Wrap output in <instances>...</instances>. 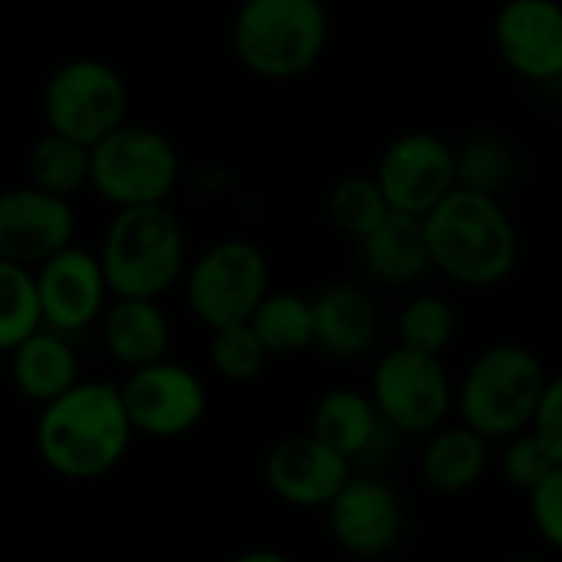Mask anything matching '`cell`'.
Returning a JSON list of instances; mask_svg holds the SVG:
<instances>
[{
  "label": "cell",
  "mask_w": 562,
  "mask_h": 562,
  "mask_svg": "<svg viewBox=\"0 0 562 562\" xmlns=\"http://www.w3.org/2000/svg\"><path fill=\"white\" fill-rule=\"evenodd\" d=\"M135 428L122 392L102 382H76L53 398L36 425V451L49 471L69 481L109 474L128 451Z\"/></svg>",
  "instance_id": "obj_1"
},
{
  "label": "cell",
  "mask_w": 562,
  "mask_h": 562,
  "mask_svg": "<svg viewBox=\"0 0 562 562\" xmlns=\"http://www.w3.org/2000/svg\"><path fill=\"white\" fill-rule=\"evenodd\" d=\"M431 267L464 286H494L517 267V227L497 194L451 188L428 214Z\"/></svg>",
  "instance_id": "obj_2"
},
{
  "label": "cell",
  "mask_w": 562,
  "mask_h": 562,
  "mask_svg": "<svg viewBox=\"0 0 562 562\" xmlns=\"http://www.w3.org/2000/svg\"><path fill=\"white\" fill-rule=\"evenodd\" d=\"M99 260L115 296L155 300L181 277L184 231L165 201L119 207Z\"/></svg>",
  "instance_id": "obj_3"
},
{
  "label": "cell",
  "mask_w": 562,
  "mask_h": 562,
  "mask_svg": "<svg viewBox=\"0 0 562 562\" xmlns=\"http://www.w3.org/2000/svg\"><path fill=\"white\" fill-rule=\"evenodd\" d=\"M547 382L550 379L530 349L514 342L491 346L474 359L461 382V418L487 441L514 438L533 428Z\"/></svg>",
  "instance_id": "obj_4"
},
{
  "label": "cell",
  "mask_w": 562,
  "mask_h": 562,
  "mask_svg": "<svg viewBox=\"0 0 562 562\" xmlns=\"http://www.w3.org/2000/svg\"><path fill=\"white\" fill-rule=\"evenodd\" d=\"M329 16L319 0H244L234 20L240 63L263 79H293L326 49Z\"/></svg>",
  "instance_id": "obj_5"
},
{
  "label": "cell",
  "mask_w": 562,
  "mask_h": 562,
  "mask_svg": "<svg viewBox=\"0 0 562 562\" xmlns=\"http://www.w3.org/2000/svg\"><path fill=\"white\" fill-rule=\"evenodd\" d=\"M178 181L175 145L145 125H119L92 145L89 184L99 198L132 207L161 204Z\"/></svg>",
  "instance_id": "obj_6"
},
{
  "label": "cell",
  "mask_w": 562,
  "mask_h": 562,
  "mask_svg": "<svg viewBox=\"0 0 562 562\" xmlns=\"http://www.w3.org/2000/svg\"><path fill=\"white\" fill-rule=\"evenodd\" d=\"M43 112L53 132L95 145L125 122L128 89L102 59H72L59 66L43 92Z\"/></svg>",
  "instance_id": "obj_7"
},
{
  "label": "cell",
  "mask_w": 562,
  "mask_h": 562,
  "mask_svg": "<svg viewBox=\"0 0 562 562\" xmlns=\"http://www.w3.org/2000/svg\"><path fill=\"white\" fill-rule=\"evenodd\" d=\"M267 293H270L267 257L247 240L214 244L188 277V303L194 316L211 329L247 323Z\"/></svg>",
  "instance_id": "obj_8"
},
{
  "label": "cell",
  "mask_w": 562,
  "mask_h": 562,
  "mask_svg": "<svg viewBox=\"0 0 562 562\" xmlns=\"http://www.w3.org/2000/svg\"><path fill=\"white\" fill-rule=\"evenodd\" d=\"M372 402L389 428L428 435L451 408V379L438 356L398 346L375 366Z\"/></svg>",
  "instance_id": "obj_9"
},
{
  "label": "cell",
  "mask_w": 562,
  "mask_h": 562,
  "mask_svg": "<svg viewBox=\"0 0 562 562\" xmlns=\"http://www.w3.org/2000/svg\"><path fill=\"white\" fill-rule=\"evenodd\" d=\"M119 392L132 428L148 438H181L207 412L201 379L165 359L132 369L128 382Z\"/></svg>",
  "instance_id": "obj_10"
},
{
  "label": "cell",
  "mask_w": 562,
  "mask_h": 562,
  "mask_svg": "<svg viewBox=\"0 0 562 562\" xmlns=\"http://www.w3.org/2000/svg\"><path fill=\"white\" fill-rule=\"evenodd\" d=\"M375 178L392 211L425 217L451 188H458V151L431 132H408L385 148Z\"/></svg>",
  "instance_id": "obj_11"
},
{
  "label": "cell",
  "mask_w": 562,
  "mask_h": 562,
  "mask_svg": "<svg viewBox=\"0 0 562 562\" xmlns=\"http://www.w3.org/2000/svg\"><path fill=\"white\" fill-rule=\"evenodd\" d=\"M76 214L69 198L36 184L0 194V257L13 263H43L69 247Z\"/></svg>",
  "instance_id": "obj_12"
},
{
  "label": "cell",
  "mask_w": 562,
  "mask_h": 562,
  "mask_svg": "<svg viewBox=\"0 0 562 562\" xmlns=\"http://www.w3.org/2000/svg\"><path fill=\"white\" fill-rule=\"evenodd\" d=\"M326 507L336 543L352 557H382L402 540L405 507L398 494L375 477H349Z\"/></svg>",
  "instance_id": "obj_13"
},
{
  "label": "cell",
  "mask_w": 562,
  "mask_h": 562,
  "mask_svg": "<svg viewBox=\"0 0 562 562\" xmlns=\"http://www.w3.org/2000/svg\"><path fill=\"white\" fill-rule=\"evenodd\" d=\"M504 63L533 82L562 76V7L557 0H507L494 23Z\"/></svg>",
  "instance_id": "obj_14"
},
{
  "label": "cell",
  "mask_w": 562,
  "mask_h": 562,
  "mask_svg": "<svg viewBox=\"0 0 562 562\" xmlns=\"http://www.w3.org/2000/svg\"><path fill=\"white\" fill-rule=\"evenodd\" d=\"M105 290L109 283L102 273V260L72 244L43 260L36 273L43 323L56 333L86 329L102 313Z\"/></svg>",
  "instance_id": "obj_15"
},
{
  "label": "cell",
  "mask_w": 562,
  "mask_h": 562,
  "mask_svg": "<svg viewBox=\"0 0 562 562\" xmlns=\"http://www.w3.org/2000/svg\"><path fill=\"white\" fill-rule=\"evenodd\" d=\"M352 477V461L323 445L313 431L280 441L267 458L270 491L296 507H326Z\"/></svg>",
  "instance_id": "obj_16"
},
{
  "label": "cell",
  "mask_w": 562,
  "mask_h": 562,
  "mask_svg": "<svg viewBox=\"0 0 562 562\" xmlns=\"http://www.w3.org/2000/svg\"><path fill=\"white\" fill-rule=\"evenodd\" d=\"M359 254H362V267L375 280L389 286L415 283L431 267L425 217L408 211H389V217L359 240Z\"/></svg>",
  "instance_id": "obj_17"
},
{
  "label": "cell",
  "mask_w": 562,
  "mask_h": 562,
  "mask_svg": "<svg viewBox=\"0 0 562 562\" xmlns=\"http://www.w3.org/2000/svg\"><path fill=\"white\" fill-rule=\"evenodd\" d=\"M316 346L336 359H359L379 339V310L359 286H329L313 300Z\"/></svg>",
  "instance_id": "obj_18"
},
{
  "label": "cell",
  "mask_w": 562,
  "mask_h": 562,
  "mask_svg": "<svg viewBox=\"0 0 562 562\" xmlns=\"http://www.w3.org/2000/svg\"><path fill=\"white\" fill-rule=\"evenodd\" d=\"M102 339L112 359L125 369H142L161 362L171 342L168 319L155 306V300L142 296H119L115 306L105 313Z\"/></svg>",
  "instance_id": "obj_19"
},
{
  "label": "cell",
  "mask_w": 562,
  "mask_h": 562,
  "mask_svg": "<svg viewBox=\"0 0 562 562\" xmlns=\"http://www.w3.org/2000/svg\"><path fill=\"white\" fill-rule=\"evenodd\" d=\"M10 356H13L10 369H13L16 389L40 405H49L53 398H59L63 392H69L79 382L76 352L56 329H49V333L36 329Z\"/></svg>",
  "instance_id": "obj_20"
},
{
  "label": "cell",
  "mask_w": 562,
  "mask_h": 562,
  "mask_svg": "<svg viewBox=\"0 0 562 562\" xmlns=\"http://www.w3.org/2000/svg\"><path fill=\"white\" fill-rule=\"evenodd\" d=\"M487 471V438L471 425L435 428L422 451V477L438 494H464Z\"/></svg>",
  "instance_id": "obj_21"
},
{
  "label": "cell",
  "mask_w": 562,
  "mask_h": 562,
  "mask_svg": "<svg viewBox=\"0 0 562 562\" xmlns=\"http://www.w3.org/2000/svg\"><path fill=\"white\" fill-rule=\"evenodd\" d=\"M382 428H389V425L379 415L375 402L352 389H336V392L323 395L313 412V435L349 461L369 454L375 448Z\"/></svg>",
  "instance_id": "obj_22"
},
{
  "label": "cell",
  "mask_w": 562,
  "mask_h": 562,
  "mask_svg": "<svg viewBox=\"0 0 562 562\" xmlns=\"http://www.w3.org/2000/svg\"><path fill=\"white\" fill-rule=\"evenodd\" d=\"M250 326L270 356H296L316 342L313 300L296 293H267L254 310Z\"/></svg>",
  "instance_id": "obj_23"
},
{
  "label": "cell",
  "mask_w": 562,
  "mask_h": 562,
  "mask_svg": "<svg viewBox=\"0 0 562 562\" xmlns=\"http://www.w3.org/2000/svg\"><path fill=\"white\" fill-rule=\"evenodd\" d=\"M89 165H92V145H82L53 128L30 148L26 158L30 181L59 198H69L82 184H89Z\"/></svg>",
  "instance_id": "obj_24"
},
{
  "label": "cell",
  "mask_w": 562,
  "mask_h": 562,
  "mask_svg": "<svg viewBox=\"0 0 562 562\" xmlns=\"http://www.w3.org/2000/svg\"><path fill=\"white\" fill-rule=\"evenodd\" d=\"M43 326L36 277L23 263L0 257V352H13L26 336Z\"/></svg>",
  "instance_id": "obj_25"
},
{
  "label": "cell",
  "mask_w": 562,
  "mask_h": 562,
  "mask_svg": "<svg viewBox=\"0 0 562 562\" xmlns=\"http://www.w3.org/2000/svg\"><path fill=\"white\" fill-rule=\"evenodd\" d=\"M392 204L379 184V178H346L329 194V217L336 231H342L352 240H362L372 234L385 217Z\"/></svg>",
  "instance_id": "obj_26"
},
{
  "label": "cell",
  "mask_w": 562,
  "mask_h": 562,
  "mask_svg": "<svg viewBox=\"0 0 562 562\" xmlns=\"http://www.w3.org/2000/svg\"><path fill=\"white\" fill-rule=\"evenodd\" d=\"M270 352L260 342L257 329L247 323H231L211 336V362L227 382H250L263 372Z\"/></svg>",
  "instance_id": "obj_27"
},
{
  "label": "cell",
  "mask_w": 562,
  "mask_h": 562,
  "mask_svg": "<svg viewBox=\"0 0 562 562\" xmlns=\"http://www.w3.org/2000/svg\"><path fill=\"white\" fill-rule=\"evenodd\" d=\"M454 326H458V316H454V306L448 300H441V296H418L398 316V339L408 349L438 356L451 342Z\"/></svg>",
  "instance_id": "obj_28"
},
{
  "label": "cell",
  "mask_w": 562,
  "mask_h": 562,
  "mask_svg": "<svg viewBox=\"0 0 562 562\" xmlns=\"http://www.w3.org/2000/svg\"><path fill=\"white\" fill-rule=\"evenodd\" d=\"M514 171L510 148L497 138H471L458 151V184L484 194H497Z\"/></svg>",
  "instance_id": "obj_29"
},
{
  "label": "cell",
  "mask_w": 562,
  "mask_h": 562,
  "mask_svg": "<svg viewBox=\"0 0 562 562\" xmlns=\"http://www.w3.org/2000/svg\"><path fill=\"white\" fill-rule=\"evenodd\" d=\"M501 468H504V477H507L514 487H520V491L530 494V491L557 468V461H553V454L547 451V445L537 438V431L527 428V431H520V435L510 438Z\"/></svg>",
  "instance_id": "obj_30"
},
{
  "label": "cell",
  "mask_w": 562,
  "mask_h": 562,
  "mask_svg": "<svg viewBox=\"0 0 562 562\" xmlns=\"http://www.w3.org/2000/svg\"><path fill=\"white\" fill-rule=\"evenodd\" d=\"M530 514L540 537L562 550V464H557L533 491H530Z\"/></svg>",
  "instance_id": "obj_31"
},
{
  "label": "cell",
  "mask_w": 562,
  "mask_h": 562,
  "mask_svg": "<svg viewBox=\"0 0 562 562\" xmlns=\"http://www.w3.org/2000/svg\"><path fill=\"white\" fill-rule=\"evenodd\" d=\"M533 431L547 445L553 461L562 464V375L547 382L540 408H537V418H533Z\"/></svg>",
  "instance_id": "obj_32"
}]
</instances>
